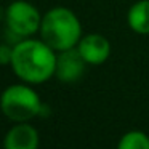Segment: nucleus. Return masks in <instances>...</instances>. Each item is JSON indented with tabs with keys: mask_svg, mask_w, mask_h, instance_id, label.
<instances>
[{
	"mask_svg": "<svg viewBox=\"0 0 149 149\" xmlns=\"http://www.w3.org/2000/svg\"><path fill=\"white\" fill-rule=\"evenodd\" d=\"M56 56V52L42 39L27 37L13 45L10 66L18 79L29 85H37L55 75Z\"/></svg>",
	"mask_w": 149,
	"mask_h": 149,
	"instance_id": "f257e3e1",
	"label": "nucleus"
},
{
	"mask_svg": "<svg viewBox=\"0 0 149 149\" xmlns=\"http://www.w3.org/2000/svg\"><path fill=\"white\" fill-rule=\"evenodd\" d=\"M40 39L56 53L74 48L82 39V24L77 15L66 7H53L42 16Z\"/></svg>",
	"mask_w": 149,
	"mask_h": 149,
	"instance_id": "f03ea898",
	"label": "nucleus"
},
{
	"mask_svg": "<svg viewBox=\"0 0 149 149\" xmlns=\"http://www.w3.org/2000/svg\"><path fill=\"white\" fill-rule=\"evenodd\" d=\"M0 111L13 122H29L42 111V101L29 84H15L0 95Z\"/></svg>",
	"mask_w": 149,
	"mask_h": 149,
	"instance_id": "7ed1b4c3",
	"label": "nucleus"
},
{
	"mask_svg": "<svg viewBox=\"0 0 149 149\" xmlns=\"http://www.w3.org/2000/svg\"><path fill=\"white\" fill-rule=\"evenodd\" d=\"M5 24L10 34L27 39L40 31L42 15L31 2L15 0L5 10Z\"/></svg>",
	"mask_w": 149,
	"mask_h": 149,
	"instance_id": "20e7f679",
	"label": "nucleus"
},
{
	"mask_svg": "<svg viewBox=\"0 0 149 149\" xmlns=\"http://www.w3.org/2000/svg\"><path fill=\"white\" fill-rule=\"evenodd\" d=\"M85 68H87V63L79 53L77 47L64 50V52H58L55 71L58 80L64 84H74L85 74Z\"/></svg>",
	"mask_w": 149,
	"mask_h": 149,
	"instance_id": "39448f33",
	"label": "nucleus"
},
{
	"mask_svg": "<svg viewBox=\"0 0 149 149\" xmlns=\"http://www.w3.org/2000/svg\"><path fill=\"white\" fill-rule=\"evenodd\" d=\"M77 50L90 66H100L107 61L111 55V42L98 32L82 36L80 42L77 43Z\"/></svg>",
	"mask_w": 149,
	"mask_h": 149,
	"instance_id": "423d86ee",
	"label": "nucleus"
},
{
	"mask_svg": "<svg viewBox=\"0 0 149 149\" xmlns=\"http://www.w3.org/2000/svg\"><path fill=\"white\" fill-rule=\"evenodd\" d=\"M3 146L7 149H37L39 133L31 123L16 122L5 135Z\"/></svg>",
	"mask_w": 149,
	"mask_h": 149,
	"instance_id": "0eeeda50",
	"label": "nucleus"
},
{
	"mask_svg": "<svg viewBox=\"0 0 149 149\" xmlns=\"http://www.w3.org/2000/svg\"><path fill=\"white\" fill-rule=\"evenodd\" d=\"M127 24L136 34H149V0H138L128 8Z\"/></svg>",
	"mask_w": 149,
	"mask_h": 149,
	"instance_id": "6e6552de",
	"label": "nucleus"
},
{
	"mask_svg": "<svg viewBox=\"0 0 149 149\" xmlns=\"http://www.w3.org/2000/svg\"><path fill=\"white\" fill-rule=\"evenodd\" d=\"M119 149H149V136L144 132L132 130L127 132L117 143Z\"/></svg>",
	"mask_w": 149,
	"mask_h": 149,
	"instance_id": "1a4fd4ad",
	"label": "nucleus"
},
{
	"mask_svg": "<svg viewBox=\"0 0 149 149\" xmlns=\"http://www.w3.org/2000/svg\"><path fill=\"white\" fill-rule=\"evenodd\" d=\"M11 58H13V47L7 43H0V66L10 64Z\"/></svg>",
	"mask_w": 149,
	"mask_h": 149,
	"instance_id": "9d476101",
	"label": "nucleus"
},
{
	"mask_svg": "<svg viewBox=\"0 0 149 149\" xmlns=\"http://www.w3.org/2000/svg\"><path fill=\"white\" fill-rule=\"evenodd\" d=\"M3 15H5V13H3V10L0 8V19H2V16H3Z\"/></svg>",
	"mask_w": 149,
	"mask_h": 149,
	"instance_id": "9b49d317",
	"label": "nucleus"
}]
</instances>
